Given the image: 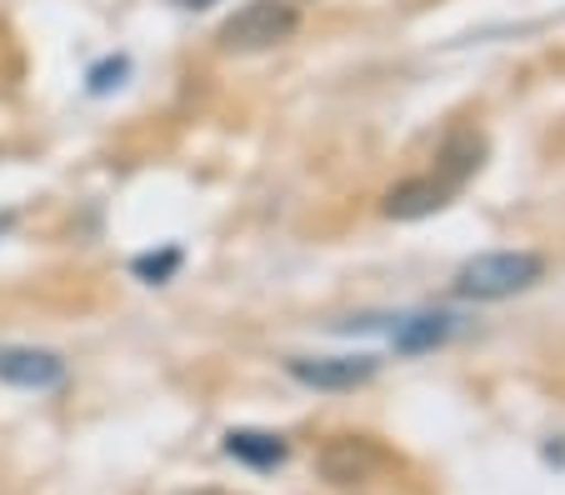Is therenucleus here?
I'll use <instances>...</instances> for the list:
<instances>
[{"mask_svg":"<svg viewBox=\"0 0 565 495\" xmlns=\"http://www.w3.org/2000/svg\"><path fill=\"white\" fill-rule=\"evenodd\" d=\"M175 266H181V250H166V256H140V260H136V276L156 286V280H166Z\"/></svg>","mask_w":565,"mask_h":495,"instance_id":"nucleus-10","label":"nucleus"},{"mask_svg":"<svg viewBox=\"0 0 565 495\" xmlns=\"http://www.w3.org/2000/svg\"><path fill=\"white\" fill-rule=\"evenodd\" d=\"M450 195H456V185H450L446 175H411V181L385 191V216L391 220H426V216H436Z\"/></svg>","mask_w":565,"mask_h":495,"instance_id":"nucleus-5","label":"nucleus"},{"mask_svg":"<svg viewBox=\"0 0 565 495\" xmlns=\"http://www.w3.org/2000/svg\"><path fill=\"white\" fill-rule=\"evenodd\" d=\"M480 155H486V140L476 136V130H456V136L440 146V165H436V175H446L450 185H466V175H476L480 171Z\"/></svg>","mask_w":565,"mask_h":495,"instance_id":"nucleus-9","label":"nucleus"},{"mask_svg":"<svg viewBox=\"0 0 565 495\" xmlns=\"http://www.w3.org/2000/svg\"><path fill=\"white\" fill-rule=\"evenodd\" d=\"M456 331V315L446 311H420V315H406V321L395 325V351H406V356H420V351H436V345L450 341Z\"/></svg>","mask_w":565,"mask_h":495,"instance_id":"nucleus-7","label":"nucleus"},{"mask_svg":"<svg viewBox=\"0 0 565 495\" xmlns=\"http://www.w3.org/2000/svg\"><path fill=\"white\" fill-rule=\"evenodd\" d=\"M225 455L246 461L250 471H270V465H280L290 455V445L270 431H231L225 435Z\"/></svg>","mask_w":565,"mask_h":495,"instance_id":"nucleus-8","label":"nucleus"},{"mask_svg":"<svg viewBox=\"0 0 565 495\" xmlns=\"http://www.w3.org/2000/svg\"><path fill=\"white\" fill-rule=\"evenodd\" d=\"M296 25H300L296 0H246V6L221 25V45L235 55L276 51L280 41L296 35Z\"/></svg>","mask_w":565,"mask_h":495,"instance_id":"nucleus-2","label":"nucleus"},{"mask_svg":"<svg viewBox=\"0 0 565 495\" xmlns=\"http://www.w3.org/2000/svg\"><path fill=\"white\" fill-rule=\"evenodd\" d=\"M541 276L545 260L535 250H486V256L460 266L456 295H466V301H511V295L531 291Z\"/></svg>","mask_w":565,"mask_h":495,"instance_id":"nucleus-1","label":"nucleus"},{"mask_svg":"<svg viewBox=\"0 0 565 495\" xmlns=\"http://www.w3.org/2000/svg\"><path fill=\"white\" fill-rule=\"evenodd\" d=\"M375 461H381V455H375V445L365 441V435H335V441L320 451V471H326L331 485H361Z\"/></svg>","mask_w":565,"mask_h":495,"instance_id":"nucleus-6","label":"nucleus"},{"mask_svg":"<svg viewBox=\"0 0 565 495\" xmlns=\"http://www.w3.org/2000/svg\"><path fill=\"white\" fill-rule=\"evenodd\" d=\"M0 380L15 390H55L65 386V361L41 345H0Z\"/></svg>","mask_w":565,"mask_h":495,"instance_id":"nucleus-4","label":"nucleus"},{"mask_svg":"<svg viewBox=\"0 0 565 495\" xmlns=\"http://www.w3.org/2000/svg\"><path fill=\"white\" fill-rule=\"evenodd\" d=\"M181 11H205V6H215V0H175Z\"/></svg>","mask_w":565,"mask_h":495,"instance_id":"nucleus-12","label":"nucleus"},{"mask_svg":"<svg viewBox=\"0 0 565 495\" xmlns=\"http://www.w3.org/2000/svg\"><path fill=\"white\" fill-rule=\"evenodd\" d=\"M110 76H126V61H116V65H100V71H96V76H90V90H96V96H100V90H110Z\"/></svg>","mask_w":565,"mask_h":495,"instance_id":"nucleus-11","label":"nucleus"},{"mask_svg":"<svg viewBox=\"0 0 565 495\" xmlns=\"http://www.w3.org/2000/svg\"><path fill=\"white\" fill-rule=\"evenodd\" d=\"M286 370L310 390H355L375 376L371 356H290Z\"/></svg>","mask_w":565,"mask_h":495,"instance_id":"nucleus-3","label":"nucleus"}]
</instances>
